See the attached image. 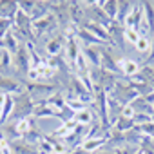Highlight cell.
<instances>
[{"label":"cell","instance_id":"cell-17","mask_svg":"<svg viewBox=\"0 0 154 154\" xmlns=\"http://www.w3.org/2000/svg\"><path fill=\"white\" fill-rule=\"evenodd\" d=\"M129 105L134 109V114H136V112H140V114H150V116L154 114V107H152L150 103H147V100H145L143 96H138V98H136L134 102H131Z\"/></svg>","mask_w":154,"mask_h":154},{"label":"cell","instance_id":"cell-25","mask_svg":"<svg viewBox=\"0 0 154 154\" xmlns=\"http://www.w3.org/2000/svg\"><path fill=\"white\" fill-rule=\"evenodd\" d=\"M143 13H145V20H147L150 31H154V6H152V2H143Z\"/></svg>","mask_w":154,"mask_h":154},{"label":"cell","instance_id":"cell-36","mask_svg":"<svg viewBox=\"0 0 154 154\" xmlns=\"http://www.w3.org/2000/svg\"><path fill=\"white\" fill-rule=\"evenodd\" d=\"M143 98L147 100V103H150V105L154 107V91H152V93H149V94H147V96H143Z\"/></svg>","mask_w":154,"mask_h":154},{"label":"cell","instance_id":"cell-31","mask_svg":"<svg viewBox=\"0 0 154 154\" xmlns=\"http://www.w3.org/2000/svg\"><path fill=\"white\" fill-rule=\"evenodd\" d=\"M11 27H13V22L11 20H2V18H0V40H2L9 33Z\"/></svg>","mask_w":154,"mask_h":154},{"label":"cell","instance_id":"cell-6","mask_svg":"<svg viewBox=\"0 0 154 154\" xmlns=\"http://www.w3.org/2000/svg\"><path fill=\"white\" fill-rule=\"evenodd\" d=\"M65 36H63V33H58V35H54V36H51L47 42H45V53L49 54V56H58V54H63V51H65Z\"/></svg>","mask_w":154,"mask_h":154},{"label":"cell","instance_id":"cell-10","mask_svg":"<svg viewBox=\"0 0 154 154\" xmlns=\"http://www.w3.org/2000/svg\"><path fill=\"white\" fill-rule=\"evenodd\" d=\"M26 91H27L31 96H35V94H42V93L54 94V93L58 91V87L53 85V84H44V82H29V84H26Z\"/></svg>","mask_w":154,"mask_h":154},{"label":"cell","instance_id":"cell-28","mask_svg":"<svg viewBox=\"0 0 154 154\" xmlns=\"http://www.w3.org/2000/svg\"><path fill=\"white\" fill-rule=\"evenodd\" d=\"M136 51L140 54H145V53H150V38L149 36H140V40L136 42Z\"/></svg>","mask_w":154,"mask_h":154},{"label":"cell","instance_id":"cell-15","mask_svg":"<svg viewBox=\"0 0 154 154\" xmlns=\"http://www.w3.org/2000/svg\"><path fill=\"white\" fill-rule=\"evenodd\" d=\"M82 53L87 58V62L91 63V67H100L102 65V47H96V45L82 47Z\"/></svg>","mask_w":154,"mask_h":154},{"label":"cell","instance_id":"cell-13","mask_svg":"<svg viewBox=\"0 0 154 154\" xmlns=\"http://www.w3.org/2000/svg\"><path fill=\"white\" fill-rule=\"evenodd\" d=\"M65 40H67V42H65V58H67L69 65L72 67L74 60L78 58V54L82 53V49H80V45H78L76 36H71V38H65Z\"/></svg>","mask_w":154,"mask_h":154},{"label":"cell","instance_id":"cell-12","mask_svg":"<svg viewBox=\"0 0 154 154\" xmlns=\"http://www.w3.org/2000/svg\"><path fill=\"white\" fill-rule=\"evenodd\" d=\"M24 42L17 36V33L13 31V29H9V33L2 38V40H0V47H4V49H8L11 54H15L17 51H18V47L22 45Z\"/></svg>","mask_w":154,"mask_h":154},{"label":"cell","instance_id":"cell-20","mask_svg":"<svg viewBox=\"0 0 154 154\" xmlns=\"http://www.w3.org/2000/svg\"><path fill=\"white\" fill-rule=\"evenodd\" d=\"M74 122L80 123V125H87V127L93 125L94 123V111L89 109V107H85L84 111H80V112L74 114Z\"/></svg>","mask_w":154,"mask_h":154},{"label":"cell","instance_id":"cell-3","mask_svg":"<svg viewBox=\"0 0 154 154\" xmlns=\"http://www.w3.org/2000/svg\"><path fill=\"white\" fill-rule=\"evenodd\" d=\"M112 98H116L122 105H129L131 102H134L140 94L127 84V80H118V84H116V87L112 89V93H109Z\"/></svg>","mask_w":154,"mask_h":154},{"label":"cell","instance_id":"cell-2","mask_svg":"<svg viewBox=\"0 0 154 154\" xmlns=\"http://www.w3.org/2000/svg\"><path fill=\"white\" fill-rule=\"evenodd\" d=\"M58 27H60V26H58L56 18H54L51 13H49L47 17H44V18L33 22V33H35V38H36V40H40V38H44V36H47V35L53 36V33H54Z\"/></svg>","mask_w":154,"mask_h":154},{"label":"cell","instance_id":"cell-29","mask_svg":"<svg viewBox=\"0 0 154 154\" xmlns=\"http://www.w3.org/2000/svg\"><path fill=\"white\" fill-rule=\"evenodd\" d=\"M33 8H35V0H22V2H18V9L29 17L33 13Z\"/></svg>","mask_w":154,"mask_h":154},{"label":"cell","instance_id":"cell-16","mask_svg":"<svg viewBox=\"0 0 154 154\" xmlns=\"http://www.w3.org/2000/svg\"><path fill=\"white\" fill-rule=\"evenodd\" d=\"M107 143H109V138H87V140H84V141H82L80 149H82V150H85V152H89V154H93V152H96V150L103 149Z\"/></svg>","mask_w":154,"mask_h":154},{"label":"cell","instance_id":"cell-32","mask_svg":"<svg viewBox=\"0 0 154 154\" xmlns=\"http://www.w3.org/2000/svg\"><path fill=\"white\" fill-rule=\"evenodd\" d=\"M125 40L136 45V42L140 40V33L136 29H125Z\"/></svg>","mask_w":154,"mask_h":154},{"label":"cell","instance_id":"cell-24","mask_svg":"<svg viewBox=\"0 0 154 154\" xmlns=\"http://www.w3.org/2000/svg\"><path fill=\"white\" fill-rule=\"evenodd\" d=\"M11 65H13V54H11L8 49L0 47V72L6 74Z\"/></svg>","mask_w":154,"mask_h":154},{"label":"cell","instance_id":"cell-8","mask_svg":"<svg viewBox=\"0 0 154 154\" xmlns=\"http://www.w3.org/2000/svg\"><path fill=\"white\" fill-rule=\"evenodd\" d=\"M69 18L74 27H80L85 22V9L82 2H69Z\"/></svg>","mask_w":154,"mask_h":154},{"label":"cell","instance_id":"cell-34","mask_svg":"<svg viewBox=\"0 0 154 154\" xmlns=\"http://www.w3.org/2000/svg\"><path fill=\"white\" fill-rule=\"evenodd\" d=\"M152 63H154V38L150 40V53L147 54V58L141 65H152Z\"/></svg>","mask_w":154,"mask_h":154},{"label":"cell","instance_id":"cell-23","mask_svg":"<svg viewBox=\"0 0 154 154\" xmlns=\"http://www.w3.org/2000/svg\"><path fill=\"white\" fill-rule=\"evenodd\" d=\"M15 127H17V132L20 134V138L22 136H26L33 127H36L35 125V116H31V118H24V120H18V122H15Z\"/></svg>","mask_w":154,"mask_h":154},{"label":"cell","instance_id":"cell-33","mask_svg":"<svg viewBox=\"0 0 154 154\" xmlns=\"http://www.w3.org/2000/svg\"><path fill=\"white\" fill-rule=\"evenodd\" d=\"M132 120H134V123H136V127H138V125H143V123L152 122V116H150V114H140V112H136Z\"/></svg>","mask_w":154,"mask_h":154},{"label":"cell","instance_id":"cell-21","mask_svg":"<svg viewBox=\"0 0 154 154\" xmlns=\"http://www.w3.org/2000/svg\"><path fill=\"white\" fill-rule=\"evenodd\" d=\"M112 129H114V131H118V132H122V134H127V132H131V131H134V129H136V123H134V120H129V118L120 116V118L114 122Z\"/></svg>","mask_w":154,"mask_h":154},{"label":"cell","instance_id":"cell-26","mask_svg":"<svg viewBox=\"0 0 154 154\" xmlns=\"http://www.w3.org/2000/svg\"><path fill=\"white\" fill-rule=\"evenodd\" d=\"M42 136H44V134H42L36 127H33L26 136H22V140H26V141H27V143H31V145H38V141L42 140Z\"/></svg>","mask_w":154,"mask_h":154},{"label":"cell","instance_id":"cell-7","mask_svg":"<svg viewBox=\"0 0 154 154\" xmlns=\"http://www.w3.org/2000/svg\"><path fill=\"white\" fill-rule=\"evenodd\" d=\"M143 18H145V13H143V2H141V4L134 2V8H132L131 15L125 18L123 27H125V29H136V31H138V27H140V24H141Z\"/></svg>","mask_w":154,"mask_h":154},{"label":"cell","instance_id":"cell-30","mask_svg":"<svg viewBox=\"0 0 154 154\" xmlns=\"http://www.w3.org/2000/svg\"><path fill=\"white\" fill-rule=\"evenodd\" d=\"M0 152L2 154H15L13 149H11V143L2 136V132H0Z\"/></svg>","mask_w":154,"mask_h":154},{"label":"cell","instance_id":"cell-5","mask_svg":"<svg viewBox=\"0 0 154 154\" xmlns=\"http://www.w3.org/2000/svg\"><path fill=\"white\" fill-rule=\"evenodd\" d=\"M13 67L20 74H27L29 72V69H31V58H29V51H27L26 44H22L18 47V51L13 54Z\"/></svg>","mask_w":154,"mask_h":154},{"label":"cell","instance_id":"cell-18","mask_svg":"<svg viewBox=\"0 0 154 154\" xmlns=\"http://www.w3.org/2000/svg\"><path fill=\"white\" fill-rule=\"evenodd\" d=\"M132 8H134V2H129V0H118V17H116V22L123 26V22L131 15Z\"/></svg>","mask_w":154,"mask_h":154},{"label":"cell","instance_id":"cell-27","mask_svg":"<svg viewBox=\"0 0 154 154\" xmlns=\"http://www.w3.org/2000/svg\"><path fill=\"white\" fill-rule=\"evenodd\" d=\"M136 131L141 134V136H145V138H150V140H154V120L152 122H149V123H143V125H138L136 127Z\"/></svg>","mask_w":154,"mask_h":154},{"label":"cell","instance_id":"cell-1","mask_svg":"<svg viewBox=\"0 0 154 154\" xmlns=\"http://www.w3.org/2000/svg\"><path fill=\"white\" fill-rule=\"evenodd\" d=\"M35 100L33 96L26 91L22 94H17L15 96V109L11 112V118L13 122H18V120H24V118H31L33 112H35Z\"/></svg>","mask_w":154,"mask_h":154},{"label":"cell","instance_id":"cell-14","mask_svg":"<svg viewBox=\"0 0 154 154\" xmlns=\"http://www.w3.org/2000/svg\"><path fill=\"white\" fill-rule=\"evenodd\" d=\"M9 143H11V149H13L15 154H40L36 145H31V143H27L22 138H18L15 141H9Z\"/></svg>","mask_w":154,"mask_h":154},{"label":"cell","instance_id":"cell-39","mask_svg":"<svg viewBox=\"0 0 154 154\" xmlns=\"http://www.w3.org/2000/svg\"><path fill=\"white\" fill-rule=\"evenodd\" d=\"M0 120H2V107H0Z\"/></svg>","mask_w":154,"mask_h":154},{"label":"cell","instance_id":"cell-35","mask_svg":"<svg viewBox=\"0 0 154 154\" xmlns=\"http://www.w3.org/2000/svg\"><path fill=\"white\" fill-rule=\"evenodd\" d=\"M122 116L132 120V118H134V109H132L131 105H123V109H122Z\"/></svg>","mask_w":154,"mask_h":154},{"label":"cell","instance_id":"cell-9","mask_svg":"<svg viewBox=\"0 0 154 154\" xmlns=\"http://www.w3.org/2000/svg\"><path fill=\"white\" fill-rule=\"evenodd\" d=\"M118 67H120V74H123L125 78H131V76L140 72V63L136 60L131 58H118Z\"/></svg>","mask_w":154,"mask_h":154},{"label":"cell","instance_id":"cell-37","mask_svg":"<svg viewBox=\"0 0 154 154\" xmlns=\"http://www.w3.org/2000/svg\"><path fill=\"white\" fill-rule=\"evenodd\" d=\"M112 154H127V150H125L123 147H118V149H114V150H112Z\"/></svg>","mask_w":154,"mask_h":154},{"label":"cell","instance_id":"cell-11","mask_svg":"<svg viewBox=\"0 0 154 154\" xmlns=\"http://www.w3.org/2000/svg\"><path fill=\"white\" fill-rule=\"evenodd\" d=\"M18 13V2L15 0H0V18L2 20H11Z\"/></svg>","mask_w":154,"mask_h":154},{"label":"cell","instance_id":"cell-4","mask_svg":"<svg viewBox=\"0 0 154 154\" xmlns=\"http://www.w3.org/2000/svg\"><path fill=\"white\" fill-rule=\"evenodd\" d=\"M49 11L51 15L56 18L60 27H67L71 26V18H69V2H49Z\"/></svg>","mask_w":154,"mask_h":154},{"label":"cell","instance_id":"cell-38","mask_svg":"<svg viewBox=\"0 0 154 154\" xmlns=\"http://www.w3.org/2000/svg\"><path fill=\"white\" fill-rule=\"evenodd\" d=\"M93 154H112V150H103V149H100V150H96V152H93Z\"/></svg>","mask_w":154,"mask_h":154},{"label":"cell","instance_id":"cell-19","mask_svg":"<svg viewBox=\"0 0 154 154\" xmlns=\"http://www.w3.org/2000/svg\"><path fill=\"white\" fill-rule=\"evenodd\" d=\"M98 4L103 9V13L114 22L118 17V0H98Z\"/></svg>","mask_w":154,"mask_h":154},{"label":"cell","instance_id":"cell-22","mask_svg":"<svg viewBox=\"0 0 154 154\" xmlns=\"http://www.w3.org/2000/svg\"><path fill=\"white\" fill-rule=\"evenodd\" d=\"M51 11H49V2H38V0H35V8H33V13H31V20L36 22L44 17H47Z\"/></svg>","mask_w":154,"mask_h":154}]
</instances>
